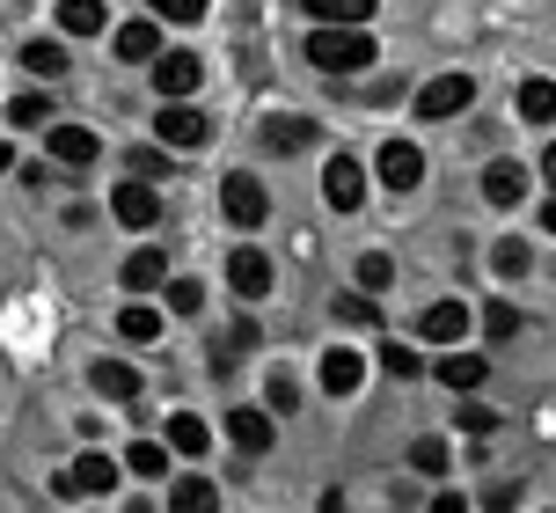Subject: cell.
Here are the masks:
<instances>
[{"label": "cell", "instance_id": "obj_38", "mask_svg": "<svg viewBox=\"0 0 556 513\" xmlns=\"http://www.w3.org/2000/svg\"><path fill=\"white\" fill-rule=\"evenodd\" d=\"M8 117H15V125H37V133H45V125H52V103H45V96H15V103H8Z\"/></svg>", "mask_w": 556, "mask_h": 513}, {"label": "cell", "instance_id": "obj_21", "mask_svg": "<svg viewBox=\"0 0 556 513\" xmlns=\"http://www.w3.org/2000/svg\"><path fill=\"white\" fill-rule=\"evenodd\" d=\"M111 45H117V59H154L162 52V15H154V23H125Z\"/></svg>", "mask_w": 556, "mask_h": 513}, {"label": "cell", "instance_id": "obj_1", "mask_svg": "<svg viewBox=\"0 0 556 513\" xmlns=\"http://www.w3.org/2000/svg\"><path fill=\"white\" fill-rule=\"evenodd\" d=\"M307 66H323V74H366V66H374V37H366V23H315V37H307Z\"/></svg>", "mask_w": 556, "mask_h": 513}, {"label": "cell", "instance_id": "obj_9", "mask_svg": "<svg viewBox=\"0 0 556 513\" xmlns=\"http://www.w3.org/2000/svg\"><path fill=\"white\" fill-rule=\"evenodd\" d=\"M111 213L125 221V228H154V221H162V191H154L147 176H132V184L111 191Z\"/></svg>", "mask_w": 556, "mask_h": 513}, {"label": "cell", "instance_id": "obj_15", "mask_svg": "<svg viewBox=\"0 0 556 513\" xmlns=\"http://www.w3.org/2000/svg\"><path fill=\"white\" fill-rule=\"evenodd\" d=\"M88 389H96L103 403H132L139 397V374L125 367V360H96V367H88Z\"/></svg>", "mask_w": 556, "mask_h": 513}, {"label": "cell", "instance_id": "obj_41", "mask_svg": "<svg viewBox=\"0 0 556 513\" xmlns=\"http://www.w3.org/2000/svg\"><path fill=\"white\" fill-rule=\"evenodd\" d=\"M132 170H139V176H162V170H168V147H139Z\"/></svg>", "mask_w": 556, "mask_h": 513}, {"label": "cell", "instance_id": "obj_30", "mask_svg": "<svg viewBox=\"0 0 556 513\" xmlns=\"http://www.w3.org/2000/svg\"><path fill=\"white\" fill-rule=\"evenodd\" d=\"M381 367H389L395 374V381H417V374H425V360H417V345H381Z\"/></svg>", "mask_w": 556, "mask_h": 513}, {"label": "cell", "instance_id": "obj_40", "mask_svg": "<svg viewBox=\"0 0 556 513\" xmlns=\"http://www.w3.org/2000/svg\"><path fill=\"white\" fill-rule=\"evenodd\" d=\"M154 15H162V23H198L205 0H154Z\"/></svg>", "mask_w": 556, "mask_h": 513}, {"label": "cell", "instance_id": "obj_12", "mask_svg": "<svg viewBox=\"0 0 556 513\" xmlns=\"http://www.w3.org/2000/svg\"><path fill=\"white\" fill-rule=\"evenodd\" d=\"M417 338H432V345H462V338H469V301H432V309L417 315Z\"/></svg>", "mask_w": 556, "mask_h": 513}, {"label": "cell", "instance_id": "obj_43", "mask_svg": "<svg viewBox=\"0 0 556 513\" xmlns=\"http://www.w3.org/2000/svg\"><path fill=\"white\" fill-rule=\"evenodd\" d=\"M542 228H549V235H556V199H549V205H542Z\"/></svg>", "mask_w": 556, "mask_h": 513}, {"label": "cell", "instance_id": "obj_25", "mask_svg": "<svg viewBox=\"0 0 556 513\" xmlns=\"http://www.w3.org/2000/svg\"><path fill=\"white\" fill-rule=\"evenodd\" d=\"M520 117H528V125H549L556 117V82H542V74L520 82Z\"/></svg>", "mask_w": 556, "mask_h": 513}, {"label": "cell", "instance_id": "obj_22", "mask_svg": "<svg viewBox=\"0 0 556 513\" xmlns=\"http://www.w3.org/2000/svg\"><path fill=\"white\" fill-rule=\"evenodd\" d=\"M250 345H256V323H250V315H242V323H227L220 338H213V374H227L242 352H250Z\"/></svg>", "mask_w": 556, "mask_h": 513}, {"label": "cell", "instance_id": "obj_2", "mask_svg": "<svg viewBox=\"0 0 556 513\" xmlns=\"http://www.w3.org/2000/svg\"><path fill=\"white\" fill-rule=\"evenodd\" d=\"M374 176H381L389 191H417V184H425V147H417V140H381Z\"/></svg>", "mask_w": 556, "mask_h": 513}, {"label": "cell", "instance_id": "obj_34", "mask_svg": "<svg viewBox=\"0 0 556 513\" xmlns=\"http://www.w3.org/2000/svg\"><path fill=\"white\" fill-rule=\"evenodd\" d=\"M125 470H132V477H168V455H162V440H139L132 455H125Z\"/></svg>", "mask_w": 556, "mask_h": 513}, {"label": "cell", "instance_id": "obj_27", "mask_svg": "<svg viewBox=\"0 0 556 513\" xmlns=\"http://www.w3.org/2000/svg\"><path fill=\"white\" fill-rule=\"evenodd\" d=\"M168 506H176V513H205V506H220V491L205 485V477H176V491H168Z\"/></svg>", "mask_w": 556, "mask_h": 513}, {"label": "cell", "instance_id": "obj_5", "mask_svg": "<svg viewBox=\"0 0 556 513\" xmlns=\"http://www.w3.org/2000/svg\"><path fill=\"white\" fill-rule=\"evenodd\" d=\"M198 82H205V59L198 52H154V96L162 103H184Z\"/></svg>", "mask_w": 556, "mask_h": 513}, {"label": "cell", "instance_id": "obj_19", "mask_svg": "<svg viewBox=\"0 0 556 513\" xmlns=\"http://www.w3.org/2000/svg\"><path fill=\"white\" fill-rule=\"evenodd\" d=\"M168 448H176V455H205V448H213V426H205L198 411H176V418H168Z\"/></svg>", "mask_w": 556, "mask_h": 513}, {"label": "cell", "instance_id": "obj_26", "mask_svg": "<svg viewBox=\"0 0 556 513\" xmlns=\"http://www.w3.org/2000/svg\"><path fill=\"white\" fill-rule=\"evenodd\" d=\"M117 338H132V345L162 338V309H147V301H132V309H117Z\"/></svg>", "mask_w": 556, "mask_h": 513}, {"label": "cell", "instance_id": "obj_17", "mask_svg": "<svg viewBox=\"0 0 556 513\" xmlns=\"http://www.w3.org/2000/svg\"><path fill=\"white\" fill-rule=\"evenodd\" d=\"M483 199L491 205H520L528 199V170H520V162H491V170H483Z\"/></svg>", "mask_w": 556, "mask_h": 513}, {"label": "cell", "instance_id": "obj_20", "mask_svg": "<svg viewBox=\"0 0 556 513\" xmlns=\"http://www.w3.org/2000/svg\"><path fill=\"white\" fill-rule=\"evenodd\" d=\"M23 66L37 74V82H59V74H66V45H59V37H29V45H23Z\"/></svg>", "mask_w": 556, "mask_h": 513}, {"label": "cell", "instance_id": "obj_3", "mask_svg": "<svg viewBox=\"0 0 556 513\" xmlns=\"http://www.w3.org/2000/svg\"><path fill=\"white\" fill-rule=\"evenodd\" d=\"M220 213L235 221V228H264V213H271V199H264V184H256L250 170H235L220 184Z\"/></svg>", "mask_w": 556, "mask_h": 513}, {"label": "cell", "instance_id": "obj_37", "mask_svg": "<svg viewBox=\"0 0 556 513\" xmlns=\"http://www.w3.org/2000/svg\"><path fill=\"white\" fill-rule=\"evenodd\" d=\"M205 309V286L198 279H168V315H198Z\"/></svg>", "mask_w": 556, "mask_h": 513}, {"label": "cell", "instance_id": "obj_8", "mask_svg": "<svg viewBox=\"0 0 556 513\" xmlns=\"http://www.w3.org/2000/svg\"><path fill=\"white\" fill-rule=\"evenodd\" d=\"M323 199H330L337 213H359V205H366V170L352 162V154H330V170H323Z\"/></svg>", "mask_w": 556, "mask_h": 513}, {"label": "cell", "instance_id": "obj_39", "mask_svg": "<svg viewBox=\"0 0 556 513\" xmlns=\"http://www.w3.org/2000/svg\"><path fill=\"white\" fill-rule=\"evenodd\" d=\"M410 470H425V477H446V440H417V448H410Z\"/></svg>", "mask_w": 556, "mask_h": 513}, {"label": "cell", "instance_id": "obj_6", "mask_svg": "<svg viewBox=\"0 0 556 513\" xmlns=\"http://www.w3.org/2000/svg\"><path fill=\"white\" fill-rule=\"evenodd\" d=\"M117 491V462L111 455H81L66 477H59V499H111Z\"/></svg>", "mask_w": 556, "mask_h": 513}, {"label": "cell", "instance_id": "obj_28", "mask_svg": "<svg viewBox=\"0 0 556 513\" xmlns=\"http://www.w3.org/2000/svg\"><path fill=\"white\" fill-rule=\"evenodd\" d=\"M315 23H366L374 15V0H301Z\"/></svg>", "mask_w": 556, "mask_h": 513}, {"label": "cell", "instance_id": "obj_35", "mask_svg": "<svg viewBox=\"0 0 556 513\" xmlns=\"http://www.w3.org/2000/svg\"><path fill=\"white\" fill-rule=\"evenodd\" d=\"M389 279H395V256H389V250H366V256H359V286H366V293H381Z\"/></svg>", "mask_w": 556, "mask_h": 513}, {"label": "cell", "instance_id": "obj_10", "mask_svg": "<svg viewBox=\"0 0 556 513\" xmlns=\"http://www.w3.org/2000/svg\"><path fill=\"white\" fill-rule=\"evenodd\" d=\"M227 286H235L242 301H264V293H271V256L256 250V242H242V250L227 256Z\"/></svg>", "mask_w": 556, "mask_h": 513}, {"label": "cell", "instance_id": "obj_31", "mask_svg": "<svg viewBox=\"0 0 556 513\" xmlns=\"http://www.w3.org/2000/svg\"><path fill=\"white\" fill-rule=\"evenodd\" d=\"M454 426L469 433V440H491V433H498V411H491V403H462V411H454Z\"/></svg>", "mask_w": 556, "mask_h": 513}, {"label": "cell", "instance_id": "obj_24", "mask_svg": "<svg viewBox=\"0 0 556 513\" xmlns=\"http://www.w3.org/2000/svg\"><path fill=\"white\" fill-rule=\"evenodd\" d=\"M103 15H111L103 0H59V29H66V37H96Z\"/></svg>", "mask_w": 556, "mask_h": 513}, {"label": "cell", "instance_id": "obj_29", "mask_svg": "<svg viewBox=\"0 0 556 513\" xmlns=\"http://www.w3.org/2000/svg\"><path fill=\"white\" fill-rule=\"evenodd\" d=\"M264 397H271V411H278V418H293V411H301V381H293L286 367H271V381H264Z\"/></svg>", "mask_w": 556, "mask_h": 513}, {"label": "cell", "instance_id": "obj_42", "mask_svg": "<svg viewBox=\"0 0 556 513\" xmlns=\"http://www.w3.org/2000/svg\"><path fill=\"white\" fill-rule=\"evenodd\" d=\"M542 176H549V184H556V140L542 147Z\"/></svg>", "mask_w": 556, "mask_h": 513}, {"label": "cell", "instance_id": "obj_14", "mask_svg": "<svg viewBox=\"0 0 556 513\" xmlns=\"http://www.w3.org/2000/svg\"><path fill=\"white\" fill-rule=\"evenodd\" d=\"M45 147H52V162H66V170H88L96 162V133L88 125H45Z\"/></svg>", "mask_w": 556, "mask_h": 513}, {"label": "cell", "instance_id": "obj_16", "mask_svg": "<svg viewBox=\"0 0 556 513\" xmlns=\"http://www.w3.org/2000/svg\"><path fill=\"white\" fill-rule=\"evenodd\" d=\"M432 374H440L446 389H462V397H469V389L491 381V360H476V352H446V360H432Z\"/></svg>", "mask_w": 556, "mask_h": 513}, {"label": "cell", "instance_id": "obj_32", "mask_svg": "<svg viewBox=\"0 0 556 513\" xmlns=\"http://www.w3.org/2000/svg\"><path fill=\"white\" fill-rule=\"evenodd\" d=\"M337 315H344V323H359V330H374V323H381V309H374V293H337Z\"/></svg>", "mask_w": 556, "mask_h": 513}, {"label": "cell", "instance_id": "obj_44", "mask_svg": "<svg viewBox=\"0 0 556 513\" xmlns=\"http://www.w3.org/2000/svg\"><path fill=\"white\" fill-rule=\"evenodd\" d=\"M0 170H15V147H8V140H0Z\"/></svg>", "mask_w": 556, "mask_h": 513}, {"label": "cell", "instance_id": "obj_36", "mask_svg": "<svg viewBox=\"0 0 556 513\" xmlns=\"http://www.w3.org/2000/svg\"><path fill=\"white\" fill-rule=\"evenodd\" d=\"M483 330H491V338H520V309H513V301H491V309H483Z\"/></svg>", "mask_w": 556, "mask_h": 513}, {"label": "cell", "instance_id": "obj_13", "mask_svg": "<svg viewBox=\"0 0 556 513\" xmlns=\"http://www.w3.org/2000/svg\"><path fill=\"white\" fill-rule=\"evenodd\" d=\"M227 440H235L242 455H264V448H271V440H278L271 411H250V403H242V411H227Z\"/></svg>", "mask_w": 556, "mask_h": 513}, {"label": "cell", "instance_id": "obj_11", "mask_svg": "<svg viewBox=\"0 0 556 513\" xmlns=\"http://www.w3.org/2000/svg\"><path fill=\"white\" fill-rule=\"evenodd\" d=\"M315 374H323V389H330V397H359V381H366V352H352V345H330Z\"/></svg>", "mask_w": 556, "mask_h": 513}, {"label": "cell", "instance_id": "obj_23", "mask_svg": "<svg viewBox=\"0 0 556 513\" xmlns=\"http://www.w3.org/2000/svg\"><path fill=\"white\" fill-rule=\"evenodd\" d=\"M162 279H168V256L162 250H132V256H125V286H132V293H154Z\"/></svg>", "mask_w": 556, "mask_h": 513}, {"label": "cell", "instance_id": "obj_4", "mask_svg": "<svg viewBox=\"0 0 556 513\" xmlns=\"http://www.w3.org/2000/svg\"><path fill=\"white\" fill-rule=\"evenodd\" d=\"M476 103V74H440L417 88V117H462Z\"/></svg>", "mask_w": 556, "mask_h": 513}, {"label": "cell", "instance_id": "obj_33", "mask_svg": "<svg viewBox=\"0 0 556 513\" xmlns=\"http://www.w3.org/2000/svg\"><path fill=\"white\" fill-rule=\"evenodd\" d=\"M528 264H534V250H528V242H498V250H491V272H498V279H520Z\"/></svg>", "mask_w": 556, "mask_h": 513}, {"label": "cell", "instance_id": "obj_7", "mask_svg": "<svg viewBox=\"0 0 556 513\" xmlns=\"http://www.w3.org/2000/svg\"><path fill=\"white\" fill-rule=\"evenodd\" d=\"M205 111H191V103H162V117H154V140L176 147V154H191V147H205Z\"/></svg>", "mask_w": 556, "mask_h": 513}, {"label": "cell", "instance_id": "obj_18", "mask_svg": "<svg viewBox=\"0 0 556 513\" xmlns=\"http://www.w3.org/2000/svg\"><path fill=\"white\" fill-rule=\"evenodd\" d=\"M264 147H271V154H301V147H315V125H307V117H264Z\"/></svg>", "mask_w": 556, "mask_h": 513}]
</instances>
